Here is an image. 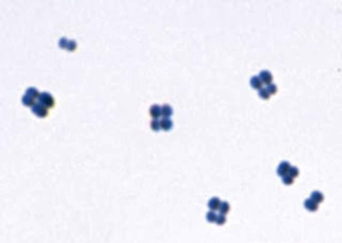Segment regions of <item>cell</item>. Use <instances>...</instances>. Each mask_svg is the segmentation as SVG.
<instances>
[{"mask_svg": "<svg viewBox=\"0 0 342 243\" xmlns=\"http://www.w3.org/2000/svg\"><path fill=\"white\" fill-rule=\"evenodd\" d=\"M39 102L41 105H43L44 107H46L47 109H51V108L55 107V98L51 94L47 92H42L40 94L39 98H38Z\"/></svg>", "mask_w": 342, "mask_h": 243, "instance_id": "cell-1", "label": "cell"}, {"mask_svg": "<svg viewBox=\"0 0 342 243\" xmlns=\"http://www.w3.org/2000/svg\"><path fill=\"white\" fill-rule=\"evenodd\" d=\"M31 111L35 116L40 117V119H45L48 115V109L41 105L40 102H35L31 107Z\"/></svg>", "mask_w": 342, "mask_h": 243, "instance_id": "cell-2", "label": "cell"}, {"mask_svg": "<svg viewBox=\"0 0 342 243\" xmlns=\"http://www.w3.org/2000/svg\"><path fill=\"white\" fill-rule=\"evenodd\" d=\"M259 78L261 79L262 83L265 84L266 86L273 83V75L268 71H261L259 74Z\"/></svg>", "mask_w": 342, "mask_h": 243, "instance_id": "cell-3", "label": "cell"}, {"mask_svg": "<svg viewBox=\"0 0 342 243\" xmlns=\"http://www.w3.org/2000/svg\"><path fill=\"white\" fill-rule=\"evenodd\" d=\"M290 168H291V165L288 161H282V162L279 164L278 168H277V174H278L280 177H282V176L289 174V170H290Z\"/></svg>", "mask_w": 342, "mask_h": 243, "instance_id": "cell-4", "label": "cell"}, {"mask_svg": "<svg viewBox=\"0 0 342 243\" xmlns=\"http://www.w3.org/2000/svg\"><path fill=\"white\" fill-rule=\"evenodd\" d=\"M150 115L153 119H158L161 116V107L158 105H153L150 108Z\"/></svg>", "mask_w": 342, "mask_h": 243, "instance_id": "cell-5", "label": "cell"}, {"mask_svg": "<svg viewBox=\"0 0 342 243\" xmlns=\"http://www.w3.org/2000/svg\"><path fill=\"white\" fill-rule=\"evenodd\" d=\"M221 204V201H220L218 197H212V198L208 201V207L211 211H216V210L219 209V206Z\"/></svg>", "mask_w": 342, "mask_h": 243, "instance_id": "cell-6", "label": "cell"}, {"mask_svg": "<svg viewBox=\"0 0 342 243\" xmlns=\"http://www.w3.org/2000/svg\"><path fill=\"white\" fill-rule=\"evenodd\" d=\"M304 206H305V208L308 210V211H311V212H314L318 210V204L315 202H313L311 198H307L304 202Z\"/></svg>", "mask_w": 342, "mask_h": 243, "instance_id": "cell-7", "label": "cell"}, {"mask_svg": "<svg viewBox=\"0 0 342 243\" xmlns=\"http://www.w3.org/2000/svg\"><path fill=\"white\" fill-rule=\"evenodd\" d=\"M173 114V109L170 105L161 106V116L163 119H169L171 115Z\"/></svg>", "mask_w": 342, "mask_h": 243, "instance_id": "cell-8", "label": "cell"}, {"mask_svg": "<svg viewBox=\"0 0 342 243\" xmlns=\"http://www.w3.org/2000/svg\"><path fill=\"white\" fill-rule=\"evenodd\" d=\"M25 94L28 95V96H30V97H32L33 99H38L41 93L39 92V90H38L37 88H34V86H29V88L26 89Z\"/></svg>", "mask_w": 342, "mask_h": 243, "instance_id": "cell-9", "label": "cell"}, {"mask_svg": "<svg viewBox=\"0 0 342 243\" xmlns=\"http://www.w3.org/2000/svg\"><path fill=\"white\" fill-rule=\"evenodd\" d=\"M262 84H263V83H262L259 76H254V77L250 78V85H251V88L256 89V90H260V89L262 88Z\"/></svg>", "mask_w": 342, "mask_h": 243, "instance_id": "cell-10", "label": "cell"}, {"mask_svg": "<svg viewBox=\"0 0 342 243\" xmlns=\"http://www.w3.org/2000/svg\"><path fill=\"white\" fill-rule=\"evenodd\" d=\"M160 127L165 131H169L173 127V123H172V121L170 119H163L160 121Z\"/></svg>", "mask_w": 342, "mask_h": 243, "instance_id": "cell-11", "label": "cell"}, {"mask_svg": "<svg viewBox=\"0 0 342 243\" xmlns=\"http://www.w3.org/2000/svg\"><path fill=\"white\" fill-rule=\"evenodd\" d=\"M310 198L312 199L313 202H315L319 205L320 203H322L323 201H324V195H323L321 192H319V191H313L310 195Z\"/></svg>", "mask_w": 342, "mask_h": 243, "instance_id": "cell-12", "label": "cell"}, {"mask_svg": "<svg viewBox=\"0 0 342 243\" xmlns=\"http://www.w3.org/2000/svg\"><path fill=\"white\" fill-rule=\"evenodd\" d=\"M22 105L26 106V107L31 108L32 106L35 104V99H33L32 97H30V96H28V95L25 94L22 97Z\"/></svg>", "mask_w": 342, "mask_h": 243, "instance_id": "cell-13", "label": "cell"}, {"mask_svg": "<svg viewBox=\"0 0 342 243\" xmlns=\"http://www.w3.org/2000/svg\"><path fill=\"white\" fill-rule=\"evenodd\" d=\"M218 211H219L220 214H225V215H226V214H227L228 212L230 211V205L228 204L227 202H221V204H220Z\"/></svg>", "mask_w": 342, "mask_h": 243, "instance_id": "cell-14", "label": "cell"}, {"mask_svg": "<svg viewBox=\"0 0 342 243\" xmlns=\"http://www.w3.org/2000/svg\"><path fill=\"white\" fill-rule=\"evenodd\" d=\"M217 215L218 214H216L215 211H211L210 210V211L206 213V220H208V222H210V223H216Z\"/></svg>", "mask_w": 342, "mask_h": 243, "instance_id": "cell-15", "label": "cell"}, {"mask_svg": "<svg viewBox=\"0 0 342 243\" xmlns=\"http://www.w3.org/2000/svg\"><path fill=\"white\" fill-rule=\"evenodd\" d=\"M258 94H259V96L262 98V99H265V100L268 99L269 96H271L269 93H268V91L266 90V88H261L259 90V92H258Z\"/></svg>", "mask_w": 342, "mask_h": 243, "instance_id": "cell-16", "label": "cell"}, {"mask_svg": "<svg viewBox=\"0 0 342 243\" xmlns=\"http://www.w3.org/2000/svg\"><path fill=\"white\" fill-rule=\"evenodd\" d=\"M151 129L153 130V131H158V130H160L161 127H160V121H158V119H152L151 122Z\"/></svg>", "mask_w": 342, "mask_h": 243, "instance_id": "cell-17", "label": "cell"}, {"mask_svg": "<svg viewBox=\"0 0 342 243\" xmlns=\"http://www.w3.org/2000/svg\"><path fill=\"white\" fill-rule=\"evenodd\" d=\"M76 49H77V43H76L75 41H73V40L68 41V46H66V50L70 51V52H73Z\"/></svg>", "mask_w": 342, "mask_h": 243, "instance_id": "cell-18", "label": "cell"}, {"mask_svg": "<svg viewBox=\"0 0 342 243\" xmlns=\"http://www.w3.org/2000/svg\"><path fill=\"white\" fill-rule=\"evenodd\" d=\"M282 182H284V185H286V186H290V185H292V183H293V181H294V178L293 177H291L290 175H289V174H286V175H284V176H282Z\"/></svg>", "mask_w": 342, "mask_h": 243, "instance_id": "cell-19", "label": "cell"}, {"mask_svg": "<svg viewBox=\"0 0 342 243\" xmlns=\"http://www.w3.org/2000/svg\"><path fill=\"white\" fill-rule=\"evenodd\" d=\"M289 175L293 178L297 177V176L299 175V170H298L296 166H291L290 170H289Z\"/></svg>", "mask_w": 342, "mask_h": 243, "instance_id": "cell-20", "label": "cell"}, {"mask_svg": "<svg viewBox=\"0 0 342 243\" xmlns=\"http://www.w3.org/2000/svg\"><path fill=\"white\" fill-rule=\"evenodd\" d=\"M226 221H227V218H226L225 214H218L217 215V219H216V224L217 225H219V226H221V225H224V224L226 223Z\"/></svg>", "mask_w": 342, "mask_h": 243, "instance_id": "cell-21", "label": "cell"}, {"mask_svg": "<svg viewBox=\"0 0 342 243\" xmlns=\"http://www.w3.org/2000/svg\"><path fill=\"white\" fill-rule=\"evenodd\" d=\"M266 90L268 91L269 95H275L277 93V85L274 84V83H272V84L267 85L266 86Z\"/></svg>", "mask_w": 342, "mask_h": 243, "instance_id": "cell-22", "label": "cell"}, {"mask_svg": "<svg viewBox=\"0 0 342 243\" xmlns=\"http://www.w3.org/2000/svg\"><path fill=\"white\" fill-rule=\"evenodd\" d=\"M68 44V40L66 37H61L59 41V47L61 49H66V46Z\"/></svg>", "mask_w": 342, "mask_h": 243, "instance_id": "cell-23", "label": "cell"}]
</instances>
